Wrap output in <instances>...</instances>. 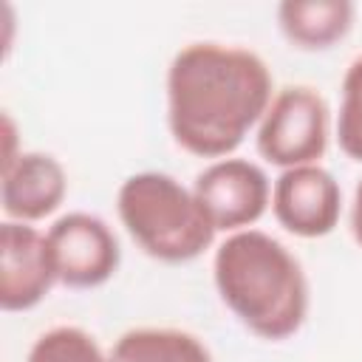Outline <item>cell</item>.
Here are the masks:
<instances>
[{"label": "cell", "instance_id": "3", "mask_svg": "<svg viewBox=\"0 0 362 362\" xmlns=\"http://www.w3.org/2000/svg\"><path fill=\"white\" fill-rule=\"evenodd\" d=\"M116 215L130 240L158 263H189L218 238L192 184L161 170L127 175L116 189Z\"/></svg>", "mask_w": 362, "mask_h": 362}, {"label": "cell", "instance_id": "13", "mask_svg": "<svg viewBox=\"0 0 362 362\" xmlns=\"http://www.w3.org/2000/svg\"><path fill=\"white\" fill-rule=\"evenodd\" d=\"M334 136L339 150L362 164V54L354 57L339 85V113L334 119Z\"/></svg>", "mask_w": 362, "mask_h": 362}, {"label": "cell", "instance_id": "7", "mask_svg": "<svg viewBox=\"0 0 362 362\" xmlns=\"http://www.w3.org/2000/svg\"><path fill=\"white\" fill-rule=\"evenodd\" d=\"M342 187L322 164L280 170L272 181V215L294 238L317 240L339 226Z\"/></svg>", "mask_w": 362, "mask_h": 362}, {"label": "cell", "instance_id": "11", "mask_svg": "<svg viewBox=\"0 0 362 362\" xmlns=\"http://www.w3.org/2000/svg\"><path fill=\"white\" fill-rule=\"evenodd\" d=\"M116 362H215L209 345L175 325H139L119 334L110 348Z\"/></svg>", "mask_w": 362, "mask_h": 362}, {"label": "cell", "instance_id": "4", "mask_svg": "<svg viewBox=\"0 0 362 362\" xmlns=\"http://www.w3.org/2000/svg\"><path fill=\"white\" fill-rule=\"evenodd\" d=\"M334 136V116L328 99L314 85H283L274 90L257 130V156L277 167L320 164Z\"/></svg>", "mask_w": 362, "mask_h": 362}, {"label": "cell", "instance_id": "8", "mask_svg": "<svg viewBox=\"0 0 362 362\" xmlns=\"http://www.w3.org/2000/svg\"><path fill=\"white\" fill-rule=\"evenodd\" d=\"M59 286L48 238L34 223H0V308L31 311Z\"/></svg>", "mask_w": 362, "mask_h": 362}, {"label": "cell", "instance_id": "16", "mask_svg": "<svg viewBox=\"0 0 362 362\" xmlns=\"http://www.w3.org/2000/svg\"><path fill=\"white\" fill-rule=\"evenodd\" d=\"M3 25H6V42H3V51L8 54L11 51V31H14V11L8 3H3Z\"/></svg>", "mask_w": 362, "mask_h": 362}, {"label": "cell", "instance_id": "9", "mask_svg": "<svg viewBox=\"0 0 362 362\" xmlns=\"http://www.w3.org/2000/svg\"><path fill=\"white\" fill-rule=\"evenodd\" d=\"M68 195V173L54 153L23 150V156L0 170L3 221L40 223L51 218Z\"/></svg>", "mask_w": 362, "mask_h": 362}, {"label": "cell", "instance_id": "5", "mask_svg": "<svg viewBox=\"0 0 362 362\" xmlns=\"http://www.w3.org/2000/svg\"><path fill=\"white\" fill-rule=\"evenodd\" d=\"M59 286L74 291L99 288L116 277L122 246L113 226L93 212H65L45 229Z\"/></svg>", "mask_w": 362, "mask_h": 362}, {"label": "cell", "instance_id": "6", "mask_svg": "<svg viewBox=\"0 0 362 362\" xmlns=\"http://www.w3.org/2000/svg\"><path fill=\"white\" fill-rule=\"evenodd\" d=\"M192 189L218 235L252 229L272 209V181L252 158L226 156L209 161L195 175Z\"/></svg>", "mask_w": 362, "mask_h": 362}, {"label": "cell", "instance_id": "15", "mask_svg": "<svg viewBox=\"0 0 362 362\" xmlns=\"http://www.w3.org/2000/svg\"><path fill=\"white\" fill-rule=\"evenodd\" d=\"M348 229H351L356 246L362 249V178H359V184L354 187V195H351V206H348Z\"/></svg>", "mask_w": 362, "mask_h": 362}, {"label": "cell", "instance_id": "1", "mask_svg": "<svg viewBox=\"0 0 362 362\" xmlns=\"http://www.w3.org/2000/svg\"><path fill=\"white\" fill-rule=\"evenodd\" d=\"M274 76L266 59L235 42L198 40L181 45L164 76L167 130L198 158H226L257 130Z\"/></svg>", "mask_w": 362, "mask_h": 362}, {"label": "cell", "instance_id": "12", "mask_svg": "<svg viewBox=\"0 0 362 362\" xmlns=\"http://www.w3.org/2000/svg\"><path fill=\"white\" fill-rule=\"evenodd\" d=\"M25 362H116V359L90 331L79 325H54L31 342Z\"/></svg>", "mask_w": 362, "mask_h": 362}, {"label": "cell", "instance_id": "10", "mask_svg": "<svg viewBox=\"0 0 362 362\" xmlns=\"http://www.w3.org/2000/svg\"><path fill=\"white\" fill-rule=\"evenodd\" d=\"M283 40L297 51H328L342 42L354 23L351 0H283L274 11Z\"/></svg>", "mask_w": 362, "mask_h": 362}, {"label": "cell", "instance_id": "14", "mask_svg": "<svg viewBox=\"0 0 362 362\" xmlns=\"http://www.w3.org/2000/svg\"><path fill=\"white\" fill-rule=\"evenodd\" d=\"M0 141H3V150H0V170H6L8 164H14V161L23 156L20 127H17V122L11 119L8 110H3V116H0Z\"/></svg>", "mask_w": 362, "mask_h": 362}, {"label": "cell", "instance_id": "2", "mask_svg": "<svg viewBox=\"0 0 362 362\" xmlns=\"http://www.w3.org/2000/svg\"><path fill=\"white\" fill-rule=\"evenodd\" d=\"M212 283L232 317L266 342L294 337L311 308L308 274L297 255L255 226L215 246Z\"/></svg>", "mask_w": 362, "mask_h": 362}]
</instances>
